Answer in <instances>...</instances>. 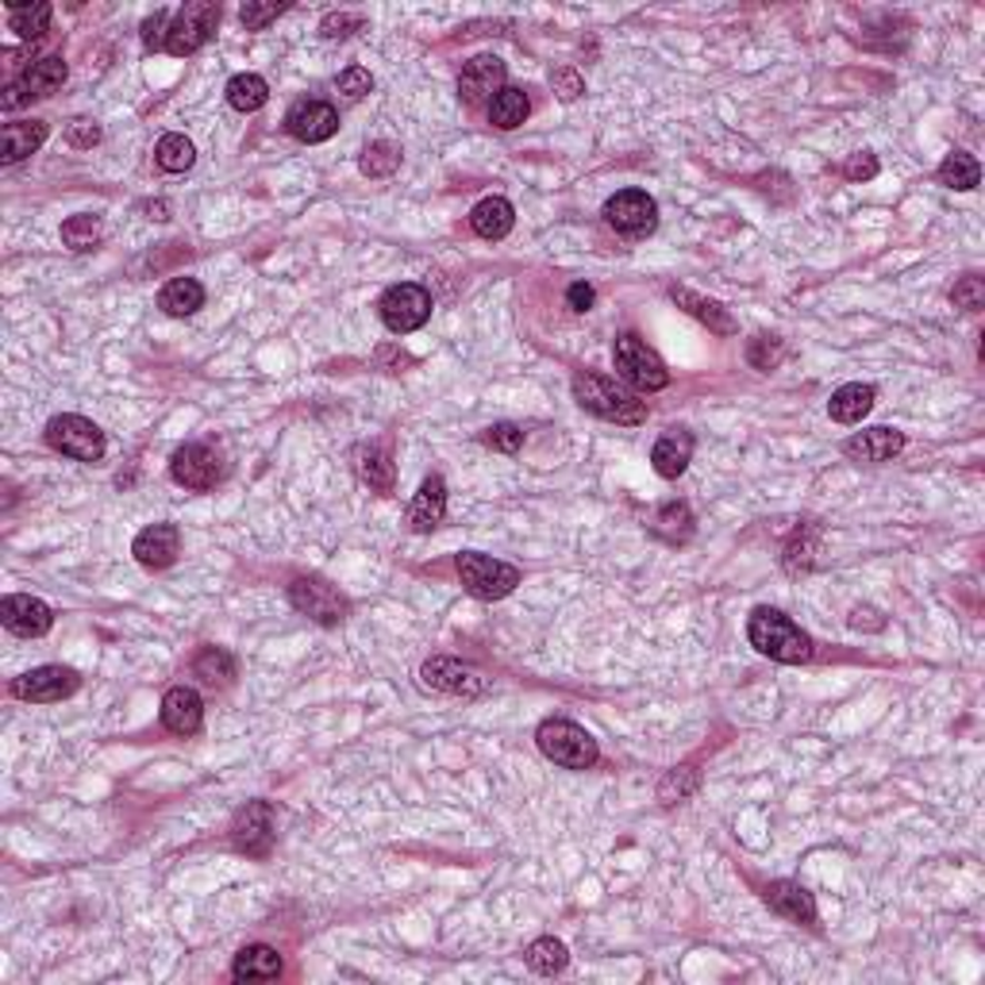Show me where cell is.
Listing matches in <instances>:
<instances>
[{
	"label": "cell",
	"mask_w": 985,
	"mask_h": 985,
	"mask_svg": "<svg viewBox=\"0 0 985 985\" xmlns=\"http://www.w3.org/2000/svg\"><path fill=\"white\" fill-rule=\"evenodd\" d=\"M747 639L750 647L763 650L774 663L797 666L813 658V639H808L786 613H778V608H755L747 620Z\"/></svg>",
	"instance_id": "obj_1"
},
{
	"label": "cell",
	"mask_w": 985,
	"mask_h": 985,
	"mask_svg": "<svg viewBox=\"0 0 985 985\" xmlns=\"http://www.w3.org/2000/svg\"><path fill=\"white\" fill-rule=\"evenodd\" d=\"M574 400H578L586 412L600 416V420H613V424L647 420V405H643L631 389H624L620 381L605 378V374H593V370L574 374Z\"/></svg>",
	"instance_id": "obj_2"
},
{
	"label": "cell",
	"mask_w": 985,
	"mask_h": 985,
	"mask_svg": "<svg viewBox=\"0 0 985 985\" xmlns=\"http://www.w3.org/2000/svg\"><path fill=\"white\" fill-rule=\"evenodd\" d=\"M539 750L550 758L555 766H566V770H589L597 763V739L589 736L581 724L574 720H543L536 732Z\"/></svg>",
	"instance_id": "obj_3"
},
{
	"label": "cell",
	"mask_w": 985,
	"mask_h": 985,
	"mask_svg": "<svg viewBox=\"0 0 985 985\" xmlns=\"http://www.w3.org/2000/svg\"><path fill=\"white\" fill-rule=\"evenodd\" d=\"M455 570L458 578H462L466 593L478 600H500L520 586V570H516V566L500 563V558L492 555H478V550H462V555L455 558Z\"/></svg>",
	"instance_id": "obj_4"
},
{
	"label": "cell",
	"mask_w": 985,
	"mask_h": 985,
	"mask_svg": "<svg viewBox=\"0 0 985 985\" xmlns=\"http://www.w3.org/2000/svg\"><path fill=\"white\" fill-rule=\"evenodd\" d=\"M616 370H620V378L628 381V386L643 389V394H658V389L670 386L666 362L643 344L639 336H631V331L616 339Z\"/></svg>",
	"instance_id": "obj_5"
},
{
	"label": "cell",
	"mask_w": 985,
	"mask_h": 985,
	"mask_svg": "<svg viewBox=\"0 0 985 985\" xmlns=\"http://www.w3.org/2000/svg\"><path fill=\"white\" fill-rule=\"evenodd\" d=\"M381 324H386L394 336H408V331H420L431 316V293L416 281H400V286H389L378 300Z\"/></svg>",
	"instance_id": "obj_6"
},
{
	"label": "cell",
	"mask_w": 985,
	"mask_h": 985,
	"mask_svg": "<svg viewBox=\"0 0 985 985\" xmlns=\"http://www.w3.org/2000/svg\"><path fill=\"white\" fill-rule=\"evenodd\" d=\"M47 444L66 458H78V462H100L105 458V431L97 428L86 416H54L47 424Z\"/></svg>",
	"instance_id": "obj_7"
},
{
	"label": "cell",
	"mask_w": 985,
	"mask_h": 985,
	"mask_svg": "<svg viewBox=\"0 0 985 985\" xmlns=\"http://www.w3.org/2000/svg\"><path fill=\"white\" fill-rule=\"evenodd\" d=\"M216 23H220V4H216V0H193V4H186L173 16L170 36H166V50H170L173 58L197 54V50L212 39Z\"/></svg>",
	"instance_id": "obj_8"
},
{
	"label": "cell",
	"mask_w": 985,
	"mask_h": 985,
	"mask_svg": "<svg viewBox=\"0 0 985 985\" xmlns=\"http://www.w3.org/2000/svg\"><path fill=\"white\" fill-rule=\"evenodd\" d=\"M605 220L620 236H647L658 223V205L643 189H624V193L605 200Z\"/></svg>",
	"instance_id": "obj_9"
},
{
	"label": "cell",
	"mask_w": 985,
	"mask_h": 985,
	"mask_svg": "<svg viewBox=\"0 0 985 985\" xmlns=\"http://www.w3.org/2000/svg\"><path fill=\"white\" fill-rule=\"evenodd\" d=\"M289 600H293L297 613L312 616L324 628H331V624H339L347 616V597L320 578H297L293 586H289Z\"/></svg>",
	"instance_id": "obj_10"
},
{
	"label": "cell",
	"mask_w": 985,
	"mask_h": 985,
	"mask_svg": "<svg viewBox=\"0 0 985 985\" xmlns=\"http://www.w3.org/2000/svg\"><path fill=\"white\" fill-rule=\"evenodd\" d=\"M66 62L58 54H47V58H39V62H31V70L23 73V78H16L12 86L4 89V97H0V105L8 108V112H12V108H20V105H28V100H36V97H50V93H58V89H62V81H66Z\"/></svg>",
	"instance_id": "obj_11"
},
{
	"label": "cell",
	"mask_w": 985,
	"mask_h": 985,
	"mask_svg": "<svg viewBox=\"0 0 985 985\" xmlns=\"http://www.w3.org/2000/svg\"><path fill=\"white\" fill-rule=\"evenodd\" d=\"M81 686V678L70 666H36V670L20 674L12 681V697L31 700V705H54V700L70 697Z\"/></svg>",
	"instance_id": "obj_12"
},
{
	"label": "cell",
	"mask_w": 985,
	"mask_h": 985,
	"mask_svg": "<svg viewBox=\"0 0 985 985\" xmlns=\"http://www.w3.org/2000/svg\"><path fill=\"white\" fill-rule=\"evenodd\" d=\"M0 624H4L12 636L39 639L54 628V613H50L47 600L28 597V593H12V597L0 600Z\"/></svg>",
	"instance_id": "obj_13"
},
{
	"label": "cell",
	"mask_w": 985,
	"mask_h": 985,
	"mask_svg": "<svg viewBox=\"0 0 985 985\" xmlns=\"http://www.w3.org/2000/svg\"><path fill=\"white\" fill-rule=\"evenodd\" d=\"M170 474H173V481H178V486H186L193 492H205V489H212L216 481H220V458H216V450L205 447V444H186V447L173 450Z\"/></svg>",
	"instance_id": "obj_14"
},
{
	"label": "cell",
	"mask_w": 985,
	"mask_h": 985,
	"mask_svg": "<svg viewBox=\"0 0 985 985\" xmlns=\"http://www.w3.org/2000/svg\"><path fill=\"white\" fill-rule=\"evenodd\" d=\"M420 678L428 689L436 693H450V697H478L481 693V674L474 666L458 663V658L436 655L420 666Z\"/></svg>",
	"instance_id": "obj_15"
},
{
	"label": "cell",
	"mask_w": 985,
	"mask_h": 985,
	"mask_svg": "<svg viewBox=\"0 0 985 985\" xmlns=\"http://www.w3.org/2000/svg\"><path fill=\"white\" fill-rule=\"evenodd\" d=\"M286 128L300 143H324L339 131V112L328 100H297L286 116Z\"/></svg>",
	"instance_id": "obj_16"
},
{
	"label": "cell",
	"mask_w": 985,
	"mask_h": 985,
	"mask_svg": "<svg viewBox=\"0 0 985 985\" xmlns=\"http://www.w3.org/2000/svg\"><path fill=\"white\" fill-rule=\"evenodd\" d=\"M505 62L497 54H478L462 66V78H458V93H462L466 105H492V97L505 89Z\"/></svg>",
	"instance_id": "obj_17"
},
{
	"label": "cell",
	"mask_w": 985,
	"mask_h": 985,
	"mask_svg": "<svg viewBox=\"0 0 985 985\" xmlns=\"http://www.w3.org/2000/svg\"><path fill=\"white\" fill-rule=\"evenodd\" d=\"M131 555L147 566V570H166V566L178 563L181 555V531L178 524H150L131 543Z\"/></svg>",
	"instance_id": "obj_18"
},
{
	"label": "cell",
	"mask_w": 985,
	"mask_h": 985,
	"mask_svg": "<svg viewBox=\"0 0 985 985\" xmlns=\"http://www.w3.org/2000/svg\"><path fill=\"white\" fill-rule=\"evenodd\" d=\"M231 839H236L239 850L255 858L270 855V843H273V816L266 800H250L243 813L236 816V828H231Z\"/></svg>",
	"instance_id": "obj_19"
},
{
	"label": "cell",
	"mask_w": 985,
	"mask_h": 985,
	"mask_svg": "<svg viewBox=\"0 0 985 985\" xmlns=\"http://www.w3.org/2000/svg\"><path fill=\"white\" fill-rule=\"evenodd\" d=\"M444 516H447V486H444V478H439V474H431V478L420 486V492L412 497L405 520H408V528H412L416 536H428V531H436L439 524H444Z\"/></svg>",
	"instance_id": "obj_20"
},
{
	"label": "cell",
	"mask_w": 985,
	"mask_h": 985,
	"mask_svg": "<svg viewBox=\"0 0 985 985\" xmlns=\"http://www.w3.org/2000/svg\"><path fill=\"white\" fill-rule=\"evenodd\" d=\"M162 724L173 736H197L205 724V700L189 686H173L162 697Z\"/></svg>",
	"instance_id": "obj_21"
},
{
	"label": "cell",
	"mask_w": 985,
	"mask_h": 985,
	"mask_svg": "<svg viewBox=\"0 0 985 985\" xmlns=\"http://www.w3.org/2000/svg\"><path fill=\"white\" fill-rule=\"evenodd\" d=\"M901 450H905V436L897 428H866L843 444V455L855 462H889Z\"/></svg>",
	"instance_id": "obj_22"
},
{
	"label": "cell",
	"mask_w": 985,
	"mask_h": 985,
	"mask_svg": "<svg viewBox=\"0 0 985 985\" xmlns=\"http://www.w3.org/2000/svg\"><path fill=\"white\" fill-rule=\"evenodd\" d=\"M47 131H50L47 120L4 123V131H0V162L16 166V162H23L28 155H36V150L47 143Z\"/></svg>",
	"instance_id": "obj_23"
},
{
	"label": "cell",
	"mask_w": 985,
	"mask_h": 985,
	"mask_svg": "<svg viewBox=\"0 0 985 985\" xmlns=\"http://www.w3.org/2000/svg\"><path fill=\"white\" fill-rule=\"evenodd\" d=\"M689 458H693V436L686 428H670L655 444V450H650L655 474H658V478H666V481L681 478V474H686V466H689Z\"/></svg>",
	"instance_id": "obj_24"
},
{
	"label": "cell",
	"mask_w": 985,
	"mask_h": 985,
	"mask_svg": "<svg viewBox=\"0 0 985 985\" xmlns=\"http://www.w3.org/2000/svg\"><path fill=\"white\" fill-rule=\"evenodd\" d=\"M766 905L778 916H786V921H797V924L816 921V901L800 882H770V886H766Z\"/></svg>",
	"instance_id": "obj_25"
},
{
	"label": "cell",
	"mask_w": 985,
	"mask_h": 985,
	"mask_svg": "<svg viewBox=\"0 0 985 985\" xmlns=\"http://www.w3.org/2000/svg\"><path fill=\"white\" fill-rule=\"evenodd\" d=\"M670 297H674V305H681L689 316H697L700 324H708V331H716V336H736V320H732L728 308H724L720 300H708V297L693 293V289H686V286H674Z\"/></svg>",
	"instance_id": "obj_26"
},
{
	"label": "cell",
	"mask_w": 985,
	"mask_h": 985,
	"mask_svg": "<svg viewBox=\"0 0 985 985\" xmlns=\"http://www.w3.org/2000/svg\"><path fill=\"white\" fill-rule=\"evenodd\" d=\"M281 974V955L266 943H250L236 955V966H231V978L236 982H273Z\"/></svg>",
	"instance_id": "obj_27"
},
{
	"label": "cell",
	"mask_w": 985,
	"mask_h": 985,
	"mask_svg": "<svg viewBox=\"0 0 985 985\" xmlns=\"http://www.w3.org/2000/svg\"><path fill=\"white\" fill-rule=\"evenodd\" d=\"M513 223H516V212H513V205H508L505 197L478 200V205H474V212H470V228L478 231L481 239H505L508 231H513Z\"/></svg>",
	"instance_id": "obj_28"
},
{
	"label": "cell",
	"mask_w": 985,
	"mask_h": 985,
	"mask_svg": "<svg viewBox=\"0 0 985 985\" xmlns=\"http://www.w3.org/2000/svg\"><path fill=\"white\" fill-rule=\"evenodd\" d=\"M874 386H863V381H850V386H839L828 400V412L836 424H863V416L874 408Z\"/></svg>",
	"instance_id": "obj_29"
},
{
	"label": "cell",
	"mask_w": 985,
	"mask_h": 985,
	"mask_svg": "<svg viewBox=\"0 0 985 985\" xmlns=\"http://www.w3.org/2000/svg\"><path fill=\"white\" fill-rule=\"evenodd\" d=\"M358 474H362V481L370 489L378 492H394V481H397V466H394V455H389V447L381 444H370L358 450Z\"/></svg>",
	"instance_id": "obj_30"
},
{
	"label": "cell",
	"mask_w": 985,
	"mask_h": 985,
	"mask_svg": "<svg viewBox=\"0 0 985 985\" xmlns=\"http://www.w3.org/2000/svg\"><path fill=\"white\" fill-rule=\"evenodd\" d=\"M158 305H162L166 316H193L197 308L205 305V286H200L197 278H173L162 286Z\"/></svg>",
	"instance_id": "obj_31"
},
{
	"label": "cell",
	"mask_w": 985,
	"mask_h": 985,
	"mask_svg": "<svg viewBox=\"0 0 985 985\" xmlns=\"http://www.w3.org/2000/svg\"><path fill=\"white\" fill-rule=\"evenodd\" d=\"M528 112H531V100L516 86H505L489 105V120H492V128H500V131L520 128V123L528 120Z\"/></svg>",
	"instance_id": "obj_32"
},
{
	"label": "cell",
	"mask_w": 985,
	"mask_h": 985,
	"mask_svg": "<svg viewBox=\"0 0 985 985\" xmlns=\"http://www.w3.org/2000/svg\"><path fill=\"white\" fill-rule=\"evenodd\" d=\"M650 531L663 536L666 543H686L693 536V513L686 500H670V505L658 508L655 520H650Z\"/></svg>",
	"instance_id": "obj_33"
},
{
	"label": "cell",
	"mask_w": 985,
	"mask_h": 985,
	"mask_svg": "<svg viewBox=\"0 0 985 985\" xmlns=\"http://www.w3.org/2000/svg\"><path fill=\"white\" fill-rule=\"evenodd\" d=\"M50 4H20V0H8V28L20 39H39L50 28Z\"/></svg>",
	"instance_id": "obj_34"
},
{
	"label": "cell",
	"mask_w": 985,
	"mask_h": 985,
	"mask_svg": "<svg viewBox=\"0 0 985 985\" xmlns=\"http://www.w3.org/2000/svg\"><path fill=\"white\" fill-rule=\"evenodd\" d=\"M939 181L947 189H958V193H966V189H974L982 181V166L974 155H966V150H951L947 158H943L939 166Z\"/></svg>",
	"instance_id": "obj_35"
},
{
	"label": "cell",
	"mask_w": 985,
	"mask_h": 985,
	"mask_svg": "<svg viewBox=\"0 0 985 985\" xmlns=\"http://www.w3.org/2000/svg\"><path fill=\"white\" fill-rule=\"evenodd\" d=\"M193 674L205 686H228L236 678V658L223 647H200L193 658Z\"/></svg>",
	"instance_id": "obj_36"
},
{
	"label": "cell",
	"mask_w": 985,
	"mask_h": 985,
	"mask_svg": "<svg viewBox=\"0 0 985 985\" xmlns=\"http://www.w3.org/2000/svg\"><path fill=\"white\" fill-rule=\"evenodd\" d=\"M266 100H270V86H266V78H258V73H236V78L228 81V105L236 108V112H258Z\"/></svg>",
	"instance_id": "obj_37"
},
{
	"label": "cell",
	"mask_w": 985,
	"mask_h": 985,
	"mask_svg": "<svg viewBox=\"0 0 985 985\" xmlns=\"http://www.w3.org/2000/svg\"><path fill=\"white\" fill-rule=\"evenodd\" d=\"M155 162L162 166L166 173H186L193 170L197 162V147L189 143L186 136H162L155 147Z\"/></svg>",
	"instance_id": "obj_38"
},
{
	"label": "cell",
	"mask_w": 985,
	"mask_h": 985,
	"mask_svg": "<svg viewBox=\"0 0 985 985\" xmlns=\"http://www.w3.org/2000/svg\"><path fill=\"white\" fill-rule=\"evenodd\" d=\"M524 955H528V966L536 974H558V971H566V963H570V951H566V943H558L555 936H543V939H536L531 943L528 951H524Z\"/></svg>",
	"instance_id": "obj_39"
},
{
	"label": "cell",
	"mask_w": 985,
	"mask_h": 985,
	"mask_svg": "<svg viewBox=\"0 0 985 985\" xmlns=\"http://www.w3.org/2000/svg\"><path fill=\"white\" fill-rule=\"evenodd\" d=\"M100 236H105V223H100V216L93 212L70 216V220L62 223V243L70 250H93L100 243Z\"/></svg>",
	"instance_id": "obj_40"
},
{
	"label": "cell",
	"mask_w": 985,
	"mask_h": 985,
	"mask_svg": "<svg viewBox=\"0 0 985 985\" xmlns=\"http://www.w3.org/2000/svg\"><path fill=\"white\" fill-rule=\"evenodd\" d=\"M358 166H362L366 178H389V173L400 166V147L378 139V143H370L362 150V162H358Z\"/></svg>",
	"instance_id": "obj_41"
},
{
	"label": "cell",
	"mask_w": 985,
	"mask_h": 985,
	"mask_svg": "<svg viewBox=\"0 0 985 985\" xmlns=\"http://www.w3.org/2000/svg\"><path fill=\"white\" fill-rule=\"evenodd\" d=\"M693 789H697V770H693V766H678V770H670L663 778L658 800H663V805H678V800H686Z\"/></svg>",
	"instance_id": "obj_42"
},
{
	"label": "cell",
	"mask_w": 985,
	"mask_h": 985,
	"mask_svg": "<svg viewBox=\"0 0 985 985\" xmlns=\"http://www.w3.org/2000/svg\"><path fill=\"white\" fill-rule=\"evenodd\" d=\"M750 366H758V370H774V366L786 358V347H782V339H770V336H758L755 344H750L747 350Z\"/></svg>",
	"instance_id": "obj_43"
},
{
	"label": "cell",
	"mask_w": 985,
	"mask_h": 985,
	"mask_svg": "<svg viewBox=\"0 0 985 985\" xmlns=\"http://www.w3.org/2000/svg\"><path fill=\"white\" fill-rule=\"evenodd\" d=\"M951 300H955L958 308H966V312H978L982 300H985V286H982L978 273H966V278L951 289Z\"/></svg>",
	"instance_id": "obj_44"
},
{
	"label": "cell",
	"mask_w": 985,
	"mask_h": 985,
	"mask_svg": "<svg viewBox=\"0 0 985 985\" xmlns=\"http://www.w3.org/2000/svg\"><path fill=\"white\" fill-rule=\"evenodd\" d=\"M486 444L492 450H505V455H516V450L524 447V428H516V424H492V428L486 431Z\"/></svg>",
	"instance_id": "obj_45"
},
{
	"label": "cell",
	"mask_w": 985,
	"mask_h": 985,
	"mask_svg": "<svg viewBox=\"0 0 985 985\" xmlns=\"http://www.w3.org/2000/svg\"><path fill=\"white\" fill-rule=\"evenodd\" d=\"M289 4H243L239 8V20H243L247 31H262L266 23H273Z\"/></svg>",
	"instance_id": "obj_46"
},
{
	"label": "cell",
	"mask_w": 985,
	"mask_h": 985,
	"mask_svg": "<svg viewBox=\"0 0 985 985\" xmlns=\"http://www.w3.org/2000/svg\"><path fill=\"white\" fill-rule=\"evenodd\" d=\"M370 89H374V78H370V70H362V66H350V70L339 73V93H347L350 100L366 97Z\"/></svg>",
	"instance_id": "obj_47"
},
{
	"label": "cell",
	"mask_w": 985,
	"mask_h": 985,
	"mask_svg": "<svg viewBox=\"0 0 985 985\" xmlns=\"http://www.w3.org/2000/svg\"><path fill=\"white\" fill-rule=\"evenodd\" d=\"M66 139H70V147H78V150L97 147V143H100V128H97V120H86V116L70 120V128H66Z\"/></svg>",
	"instance_id": "obj_48"
},
{
	"label": "cell",
	"mask_w": 985,
	"mask_h": 985,
	"mask_svg": "<svg viewBox=\"0 0 985 985\" xmlns=\"http://www.w3.org/2000/svg\"><path fill=\"white\" fill-rule=\"evenodd\" d=\"M843 173H847L850 181H870L874 173H878V158H874L870 150H858V155H850V158H847Z\"/></svg>",
	"instance_id": "obj_49"
},
{
	"label": "cell",
	"mask_w": 985,
	"mask_h": 985,
	"mask_svg": "<svg viewBox=\"0 0 985 985\" xmlns=\"http://www.w3.org/2000/svg\"><path fill=\"white\" fill-rule=\"evenodd\" d=\"M358 23H362V20H358V16H350V12H331L328 20L320 23V31L328 39H344V36H350V31L358 28Z\"/></svg>",
	"instance_id": "obj_50"
},
{
	"label": "cell",
	"mask_w": 985,
	"mask_h": 985,
	"mask_svg": "<svg viewBox=\"0 0 985 985\" xmlns=\"http://www.w3.org/2000/svg\"><path fill=\"white\" fill-rule=\"evenodd\" d=\"M166 23H170V16H166V12H155V16H150V20L143 23V43H147L150 50L166 47V36H170V28H166Z\"/></svg>",
	"instance_id": "obj_51"
},
{
	"label": "cell",
	"mask_w": 985,
	"mask_h": 985,
	"mask_svg": "<svg viewBox=\"0 0 985 985\" xmlns=\"http://www.w3.org/2000/svg\"><path fill=\"white\" fill-rule=\"evenodd\" d=\"M555 93L563 100H578L581 93H586V81H581L574 70H558L555 73Z\"/></svg>",
	"instance_id": "obj_52"
},
{
	"label": "cell",
	"mask_w": 985,
	"mask_h": 985,
	"mask_svg": "<svg viewBox=\"0 0 985 985\" xmlns=\"http://www.w3.org/2000/svg\"><path fill=\"white\" fill-rule=\"evenodd\" d=\"M566 300H570L574 312H589L597 293H593V286H586V281H574V286L566 289Z\"/></svg>",
	"instance_id": "obj_53"
},
{
	"label": "cell",
	"mask_w": 985,
	"mask_h": 985,
	"mask_svg": "<svg viewBox=\"0 0 985 985\" xmlns=\"http://www.w3.org/2000/svg\"><path fill=\"white\" fill-rule=\"evenodd\" d=\"M147 212H150V220H170V205H166V200H150Z\"/></svg>",
	"instance_id": "obj_54"
}]
</instances>
